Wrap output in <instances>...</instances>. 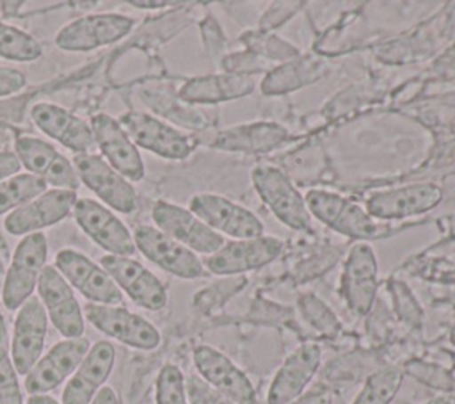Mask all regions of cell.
I'll return each mask as SVG.
<instances>
[{
	"instance_id": "f546056e",
	"label": "cell",
	"mask_w": 455,
	"mask_h": 404,
	"mask_svg": "<svg viewBox=\"0 0 455 404\" xmlns=\"http://www.w3.org/2000/svg\"><path fill=\"white\" fill-rule=\"evenodd\" d=\"M43 46L28 32L0 20V57L14 62H32L41 59Z\"/></svg>"
},
{
	"instance_id": "ffe728a7",
	"label": "cell",
	"mask_w": 455,
	"mask_h": 404,
	"mask_svg": "<svg viewBox=\"0 0 455 404\" xmlns=\"http://www.w3.org/2000/svg\"><path fill=\"white\" fill-rule=\"evenodd\" d=\"M283 246V240L270 235L235 238L231 242H224V246L213 255H208L203 265L208 272L217 276L240 274L274 262L281 255Z\"/></svg>"
},
{
	"instance_id": "836d02e7",
	"label": "cell",
	"mask_w": 455,
	"mask_h": 404,
	"mask_svg": "<svg viewBox=\"0 0 455 404\" xmlns=\"http://www.w3.org/2000/svg\"><path fill=\"white\" fill-rule=\"evenodd\" d=\"M300 310L304 317L322 333H334L338 329V319L331 310L315 295H304L300 299Z\"/></svg>"
},
{
	"instance_id": "d6986e66",
	"label": "cell",
	"mask_w": 455,
	"mask_h": 404,
	"mask_svg": "<svg viewBox=\"0 0 455 404\" xmlns=\"http://www.w3.org/2000/svg\"><path fill=\"white\" fill-rule=\"evenodd\" d=\"M89 125L101 157L128 182H140L146 174L144 160L123 125L105 112L94 114Z\"/></svg>"
},
{
	"instance_id": "277c9868",
	"label": "cell",
	"mask_w": 455,
	"mask_h": 404,
	"mask_svg": "<svg viewBox=\"0 0 455 404\" xmlns=\"http://www.w3.org/2000/svg\"><path fill=\"white\" fill-rule=\"evenodd\" d=\"M80 183L92 190L112 212L132 214L137 210V192L132 182L119 174L101 155L84 153L73 157Z\"/></svg>"
},
{
	"instance_id": "7bdbcfd3",
	"label": "cell",
	"mask_w": 455,
	"mask_h": 404,
	"mask_svg": "<svg viewBox=\"0 0 455 404\" xmlns=\"http://www.w3.org/2000/svg\"><path fill=\"white\" fill-rule=\"evenodd\" d=\"M5 265H4V260L0 258V290H2V283H4V278H5Z\"/></svg>"
},
{
	"instance_id": "d6a6232c",
	"label": "cell",
	"mask_w": 455,
	"mask_h": 404,
	"mask_svg": "<svg viewBox=\"0 0 455 404\" xmlns=\"http://www.w3.org/2000/svg\"><path fill=\"white\" fill-rule=\"evenodd\" d=\"M0 404H23L18 372L7 345H0Z\"/></svg>"
},
{
	"instance_id": "44dd1931",
	"label": "cell",
	"mask_w": 455,
	"mask_h": 404,
	"mask_svg": "<svg viewBox=\"0 0 455 404\" xmlns=\"http://www.w3.org/2000/svg\"><path fill=\"white\" fill-rule=\"evenodd\" d=\"M48 331V315L39 297L32 295L16 313L11 336V360L18 376H27L43 356Z\"/></svg>"
},
{
	"instance_id": "83f0119b",
	"label": "cell",
	"mask_w": 455,
	"mask_h": 404,
	"mask_svg": "<svg viewBox=\"0 0 455 404\" xmlns=\"http://www.w3.org/2000/svg\"><path fill=\"white\" fill-rule=\"evenodd\" d=\"M252 89L254 80L249 75H208L187 80L178 96L188 103H219L242 98Z\"/></svg>"
},
{
	"instance_id": "f35d334b",
	"label": "cell",
	"mask_w": 455,
	"mask_h": 404,
	"mask_svg": "<svg viewBox=\"0 0 455 404\" xmlns=\"http://www.w3.org/2000/svg\"><path fill=\"white\" fill-rule=\"evenodd\" d=\"M91 404H119V399H117V393L114 392V388L110 386H103L96 397L92 399Z\"/></svg>"
},
{
	"instance_id": "6da1fadb",
	"label": "cell",
	"mask_w": 455,
	"mask_h": 404,
	"mask_svg": "<svg viewBox=\"0 0 455 404\" xmlns=\"http://www.w3.org/2000/svg\"><path fill=\"white\" fill-rule=\"evenodd\" d=\"M46 258L48 242L44 233H30L21 237L12 253L11 265L5 271L0 290L2 303L7 310H20V306L34 295L39 276L46 267Z\"/></svg>"
},
{
	"instance_id": "f1b7e54d",
	"label": "cell",
	"mask_w": 455,
	"mask_h": 404,
	"mask_svg": "<svg viewBox=\"0 0 455 404\" xmlns=\"http://www.w3.org/2000/svg\"><path fill=\"white\" fill-rule=\"evenodd\" d=\"M403 381L398 367H382L370 374L352 404H391Z\"/></svg>"
},
{
	"instance_id": "2e32d148",
	"label": "cell",
	"mask_w": 455,
	"mask_h": 404,
	"mask_svg": "<svg viewBox=\"0 0 455 404\" xmlns=\"http://www.w3.org/2000/svg\"><path fill=\"white\" fill-rule=\"evenodd\" d=\"M78 196L75 190L66 189H46L23 206L7 214L4 228L9 235L25 237L30 233H43L66 217L71 215Z\"/></svg>"
},
{
	"instance_id": "74e56055",
	"label": "cell",
	"mask_w": 455,
	"mask_h": 404,
	"mask_svg": "<svg viewBox=\"0 0 455 404\" xmlns=\"http://www.w3.org/2000/svg\"><path fill=\"white\" fill-rule=\"evenodd\" d=\"M288 404H332V395L329 390L318 388V390H311L307 393H302L300 397L290 400Z\"/></svg>"
},
{
	"instance_id": "603a6c76",
	"label": "cell",
	"mask_w": 455,
	"mask_h": 404,
	"mask_svg": "<svg viewBox=\"0 0 455 404\" xmlns=\"http://www.w3.org/2000/svg\"><path fill=\"white\" fill-rule=\"evenodd\" d=\"M379 265L368 242L352 246L341 274V294L355 315H366L377 295Z\"/></svg>"
},
{
	"instance_id": "d4e9b609",
	"label": "cell",
	"mask_w": 455,
	"mask_h": 404,
	"mask_svg": "<svg viewBox=\"0 0 455 404\" xmlns=\"http://www.w3.org/2000/svg\"><path fill=\"white\" fill-rule=\"evenodd\" d=\"M34 125L50 139L57 141L75 155L92 153L94 135L91 125L62 105L39 101L30 109Z\"/></svg>"
},
{
	"instance_id": "9c48e42d",
	"label": "cell",
	"mask_w": 455,
	"mask_h": 404,
	"mask_svg": "<svg viewBox=\"0 0 455 404\" xmlns=\"http://www.w3.org/2000/svg\"><path fill=\"white\" fill-rule=\"evenodd\" d=\"M151 219L160 231L188 247L196 255H213L224 246V237L204 224L188 208L171 201H156L151 210Z\"/></svg>"
},
{
	"instance_id": "5b68a950",
	"label": "cell",
	"mask_w": 455,
	"mask_h": 404,
	"mask_svg": "<svg viewBox=\"0 0 455 404\" xmlns=\"http://www.w3.org/2000/svg\"><path fill=\"white\" fill-rule=\"evenodd\" d=\"M76 226L107 255L132 256L137 253L128 226L103 203L91 198H78L73 206Z\"/></svg>"
},
{
	"instance_id": "d590c367",
	"label": "cell",
	"mask_w": 455,
	"mask_h": 404,
	"mask_svg": "<svg viewBox=\"0 0 455 404\" xmlns=\"http://www.w3.org/2000/svg\"><path fill=\"white\" fill-rule=\"evenodd\" d=\"M27 85V77L23 71L9 66H0V98L20 93Z\"/></svg>"
},
{
	"instance_id": "7c38bea8",
	"label": "cell",
	"mask_w": 455,
	"mask_h": 404,
	"mask_svg": "<svg viewBox=\"0 0 455 404\" xmlns=\"http://www.w3.org/2000/svg\"><path fill=\"white\" fill-rule=\"evenodd\" d=\"M91 343L85 336L64 338L53 343L23 379L28 395H46L73 376L85 358Z\"/></svg>"
},
{
	"instance_id": "484cf974",
	"label": "cell",
	"mask_w": 455,
	"mask_h": 404,
	"mask_svg": "<svg viewBox=\"0 0 455 404\" xmlns=\"http://www.w3.org/2000/svg\"><path fill=\"white\" fill-rule=\"evenodd\" d=\"M322 360V347L315 342L299 345L277 368L267 393V404H288L300 397L316 374Z\"/></svg>"
},
{
	"instance_id": "1f68e13d",
	"label": "cell",
	"mask_w": 455,
	"mask_h": 404,
	"mask_svg": "<svg viewBox=\"0 0 455 404\" xmlns=\"http://www.w3.org/2000/svg\"><path fill=\"white\" fill-rule=\"evenodd\" d=\"M155 404H188L185 376L180 367L167 363L160 368L155 384Z\"/></svg>"
},
{
	"instance_id": "7402d4cb",
	"label": "cell",
	"mask_w": 455,
	"mask_h": 404,
	"mask_svg": "<svg viewBox=\"0 0 455 404\" xmlns=\"http://www.w3.org/2000/svg\"><path fill=\"white\" fill-rule=\"evenodd\" d=\"M194 367L203 381L235 404H256V390L243 370L212 345H197L192 352Z\"/></svg>"
},
{
	"instance_id": "ab89813d",
	"label": "cell",
	"mask_w": 455,
	"mask_h": 404,
	"mask_svg": "<svg viewBox=\"0 0 455 404\" xmlns=\"http://www.w3.org/2000/svg\"><path fill=\"white\" fill-rule=\"evenodd\" d=\"M130 4L133 7H140V9H158V7L172 5V2H146V0H132Z\"/></svg>"
},
{
	"instance_id": "8fae6325",
	"label": "cell",
	"mask_w": 455,
	"mask_h": 404,
	"mask_svg": "<svg viewBox=\"0 0 455 404\" xmlns=\"http://www.w3.org/2000/svg\"><path fill=\"white\" fill-rule=\"evenodd\" d=\"M36 290L53 327L64 338H82L85 331L84 310L71 285L53 265L43 269Z\"/></svg>"
},
{
	"instance_id": "b9f144b4",
	"label": "cell",
	"mask_w": 455,
	"mask_h": 404,
	"mask_svg": "<svg viewBox=\"0 0 455 404\" xmlns=\"http://www.w3.org/2000/svg\"><path fill=\"white\" fill-rule=\"evenodd\" d=\"M0 345H7V326L2 311H0Z\"/></svg>"
},
{
	"instance_id": "e0dca14e",
	"label": "cell",
	"mask_w": 455,
	"mask_h": 404,
	"mask_svg": "<svg viewBox=\"0 0 455 404\" xmlns=\"http://www.w3.org/2000/svg\"><path fill=\"white\" fill-rule=\"evenodd\" d=\"M443 201V189L435 183H411L377 190L368 196L364 210L371 219L395 221L425 214Z\"/></svg>"
},
{
	"instance_id": "cb8c5ba5",
	"label": "cell",
	"mask_w": 455,
	"mask_h": 404,
	"mask_svg": "<svg viewBox=\"0 0 455 404\" xmlns=\"http://www.w3.org/2000/svg\"><path fill=\"white\" fill-rule=\"evenodd\" d=\"M116 363V347L108 340L91 343L85 358L68 379L60 404H91L96 393L105 386Z\"/></svg>"
},
{
	"instance_id": "8992f818",
	"label": "cell",
	"mask_w": 455,
	"mask_h": 404,
	"mask_svg": "<svg viewBox=\"0 0 455 404\" xmlns=\"http://www.w3.org/2000/svg\"><path fill=\"white\" fill-rule=\"evenodd\" d=\"M53 267L64 276L71 288H76L89 303L110 306L123 303V292L108 272L84 253L64 247L55 255Z\"/></svg>"
},
{
	"instance_id": "4316f807",
	"label": "cell",
	"mask_w": 455,
	"mask_h": 404,
	"mask_svg": "<svg viewBox=\"0 0 455 404\" xmlns=\"http://www.w3.org/2000/svg\"><path fill=\"white\" fill-rule=\"evenodd\" d=\"M288 139L290 132L283 125L274 121H252L219 132L212 146L222 151L267 153L279 148Z\"/></svg>"
},
{
	"instance_id": "4fadbf2b",
	"label": "cell",
	"mask_w": 455,
	"mask_h": 404,
	"mask_svg": "<svg viewBox=\"0 0 455 404\" xmlns=\"http://www.w3.org/2000/svg\"><path fill=\"white\" fill-rule=\"evenodd\" d=\"M14 153L28 174L43 180L46 185H52V189L76 192L82 185L73 162L57 151L55 146L39 137L20 135L14 144Z\"/></svg>"
},
{
	"instance_id": "9a60e30c",
	"label": "cell",
	"mask_w": 455,
	"mask_h": 404,
	"mask_svg": "<svg viewBox=\"0 0 455 404\" xmlns=\"http://www.w3.org/2000/svg\"><path fill=\"white\" fill-rule=\"evenodd\" d=\"M188 210L217 233L233 238H256L263 235V222L249 208L212 192L196 194Z\"/></svg>"
},
{
	"instance_id": "5bb4252c",
	"label": "cell",
	"mask_w": 455,
	"mask_h": 404,
	"mask_svg": "<svg viewBox=\"0 0 455 404\" xmlns=\"http://www.w3.org/2000/svg\"><path fill=\"white\" fill-rule=\"evenodd\" d=\"M119 123L137 148L151 151L162 158L185 160L194 149V141L188 135L155 116L126 112Z\"/></svg>"
},
{
	"instance_id": "30bf717a",
	"label": "cell",
	"mask_w": 455,
	"mask_h": 404,
	"mask_svg": "<svg viewBox=\"0 0 455 404\" xmlns=\"http://www.w3.org/2000/svg\"><path fill=\"white\" fill-rule=\"evenodd\" d=\"M132 235L137 251L162 271L183 279H196L206 274L203 262L194 251L181 246L156 226H135Z\"/></svg>"
},
{
	"instance_id": "ba28073f",
	"label": "cell",
	"mask_w": 455,
	"mask_h": 404,
	"mask_svg": "<svg viewBox=\"0 0 455 404\" xmlns=\"http://www.w3.org/2000/svg\"><path fill=\"white\" fill-rule=\"evenodd\" d=\"M135 20L119 12L87 14L66 23L55 36L64 52H91L123 39L132 32Z\"/></svg>"
},
{
	"instance_id": "52a82bcc",
	"label": "cell",
	"mask_w": 455,
	"mask_h": 404,
	"mask_svg": "<svg viewBox=\"0 0 455 404\" xmlns=\"http://www.w3.org/2000/svg\"><path fill=\"white\" fill-rule=\"evenodd\" d=\"M84 317L100 333L140 351H153L160 345V331L142 315L130 311L124 306L87 303Z\"/></svg>"
},
{
	"instance_id": "7a4b0ae2",
	"label": "cell",
	"mask_w": 455,
	"mask_h": 404,
	"mask_svg": "<svg viewBox=\"0 0 455 404\" xmlns=\"http://www.w3.org/2000/svg\"><path fill=\"white\" fill-rule=\"evenodd\" d=\"M304 199L311 217L345 237L366 242L386 231V228L377 224L363 206L336 192L315 189L309 190Z\"/></svg>"
},
{
	"instance_id": "ac0fdd59",
	"label": "cell",
	"mask_w": 455,
	"mask_h": 404,
	"mask_svg": "<svg viewBox=\"0 0 455 404\" xmlns=\"http://www.w3.org/2000/svg\"><path fill=\"white\" fill-rule=\"evenodd\" d=\"M100 265L108 272L123 294H126L137 306L158 311L167 304L165 285L140 262L132 256L103 255Z\"/></svg>"
},
{
	"instance_id": "e575fe53",
	"label": "cell",
	"mask_w": 455,
	"mask_h": 404,
	"mask_svg": "<svg viewBox=\"0 0 455 404\" xmlns=\"http://www.w3.org/2000/svg\"><path fill=\"white\" fill-rule=\"evenodd\" d=\"M185 386H187L188 404H235L233 400H229L226 395L212 388L206 381H203L196 374L185 377Z\"/></svg>"
},
{
	"instance_id": "8d00e7d4",
	"label": "cell",
	"mask_w": 455,
	"mask_h": 404,
	"mask_svg": "<svg viewBox=\"0 0 455 404\" xmlns=\"http://www.w3.org/2000/svg\"><path fill=\"white\" fill-rule=\"evenodd\" d=\"M20 169H21V164L14 151H0V182L18 174Z\"/></svg>"
},
{
	"instance_id": "60d3db41",
	"label": "cell",
	"mask_w": 455,
	"mask_h": 404,
	"mask_svg": "<svg viewBox=\"0 0 455 404\" xmlns=\"http://www.w3.org/2000/svg\"><path fill=\"white\" fill-rule=\"evenodd\" d=\"M27 404H60V402L46 393V395H28Z\"/></svg>"
},
{
	"instance_id": "3957f363",
	"label": "cell",
	"mask_w": 455,
	"mask_h": 404,
	"mask_svg": "<svg viewBox=\"0 0 455 404\" xmlns=\"http://www.w3.org/2000/svg\"><path fill=\"white\" fill-rule=\"evenodd\" d=\"M252 185L261 201L284 226L299 231L311 230V214L306 199L281 169L274 166L254 167Z\"/></svg>"
},
{
	"instance_id": "ee69618b",
	"label": "cell",
	"mask_w": 455,
	"mask_h": 404,
	"mask_svg": "<svg viewBox=\"0 0 455 404\" xmlns=\"http://www.w3.org/2000/svg\"><path fill=\"white\" fill-rule=\"evenodd\" d=\"M450 340H451V343H455V326H453V329L450 333Z\"/></svg>"
},
{
	"instance_id": "4dcf8cb0",
	"label": "cell",
	"mask_w": 455,
	"mask_h": 404,
	"mask_svg": "<svg viewBox=\"0 0 455 404\" xmlns=\"http://www.w3.org/2000/svg\"><path fill=\"white\" fill-rule=\"evenodd\" d=\"M46 183L28 173H18L0 182V215L11 214L46 190Z\"/></svg>"
}]
</instances>
